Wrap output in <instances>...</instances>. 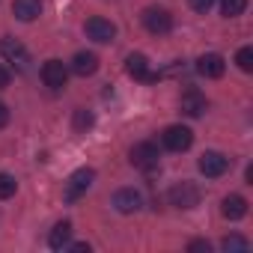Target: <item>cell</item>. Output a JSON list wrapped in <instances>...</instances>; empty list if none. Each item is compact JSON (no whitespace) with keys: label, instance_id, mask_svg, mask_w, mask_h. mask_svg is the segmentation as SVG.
<instances>
[{"label":"cell","instance_id":"obj_5","mask_svg":"<svg viewBox=\"0 0 253 253\" xmlns=\"http://www.w3.org/2000/svg\"><path fill=\"white\" fill-rule=\"evenodd\" d=\"M158 146L155 143H149V140H143V143H137L134 149H131V164L137 167V170H143V173H152V170H158Z\"/></svg>","mask_w":253,"mask_h":253},{"label":"cell","instance_id":"obj_22","mask_svg":"<svg viewBox=\"0 0 253 253\" xmlns=\"http://www.w3.org/2000/svg\"><path fill=\"white\" fill-rule=\"evenodd\" d=\"M235 63H238L241 72H253V48H241L235 54Z\"/></svg>","mask_w":253,"mask_h":253},{"label":"cell","instance_id":"obj_25","mask_svg":"<svg viewBox=\"0 0 253 253\" xmlns=\"http://www.w3.org/2000/svg\"><path fill=\"white\" fill-rule=\"evenodd\" d=\"M9 81H12L9 69H6V66H0V89H6V86H9Z\"/></svg>","mask_w":253,"mask_h":253},{"label":"cell","instance_id":"obj_23","mask_svg":"<svg viewBox=\"0 0 253 253\" xmlns=\"http://www.w3.org/2000/svg\"><path fill=\"white\" fill-rule=\"evenodd\" d=\"M188 250H191V253H209V250H211V244H209V241H203V238H197V241H191V244H188Z\"/></svg>","mask_w":253,"mask_h":253},{"label":"cell","instance_id":"obj_17","mask_svg":"<svg viewBox=\"0 0 253 253\" xmlns=\"http://www.w3.org/2000/svg\"><path fill=\"white\" fill-rule=\"evenodd\" d=\"M69 238H72V220H60V223L51 229L48 244H51V250H63V247L69 244Z\"/></svg>","mask_w":253,"mask_h":253},{"label":"cell","instance_id":"obj_21","mask_svg":"<svg viewBox=\"0 0 253 253\" xmlns=\"http://www.w3.org/2000/svg\"><path fill=\"white\" fill-rule=\"evenodd\" d=\"M72 125H75V131H86V128H92V113L84 110V107L75 110V122H72Z\"/></svg>","mask_w":253,"mask_h":253},{"label":"cell","instance_id":"obj_16","mask_svg":"<svg viewBox=\"0 0 253 253\" xmlns=\"http://www.w3.org/2000/svg\"><path fill=\"white\" fill-rule=\"evenodd\" d=\"M12 15L18 21H36L42 15V0H15V3H12Z\"/></svg>","mask_w":253,"mask_h":253},{"label":"cell","instance_id":"obj_7","mask_svg":"<svg viewBox=\"0 0 253 253\" xmlns=\"http://www.w3.org/2000/svg\"><path fill=\"white\" fill-rule=\"evenodd\" d=\"M229 167H232V161H229L223 152H214V149H209V152H203V155H200V173H203V176H209V179H217V176H223Z\"/></svg>","mask_w":253,"mask_h":253},{"label":"cell","instance_id":"obj_19","mask_svg":"<svg viewBox=\"0 0 253 253\" xmlns=\"http://www.w3.org/2000/svg\"><path fill=\"white\" fill-rule=\"evenodd\" d=\"M220 247H223L226 253H238V250H247V247H250V241H247L244 235H226V238L220 241Z\"/></svg>","mask_w":253,"mask_h":253},{"label":"cell","instance_id":"obj_13","mask_svg":"<svg viewBox=\"0 0 253 253\" xmlns=\"http://www.w3.org/2000/svg\"><path fill=\"white\" fill-rule=\"evenodd\" d=\"M197 72L203 75V78H223V72H226V60L220 57V54H203L200 60H197Z\"/></svg>","mask_w":253,"mask_h":253},{"label":"cell","instance_id":"obj_27","mask_svg":"<svg viewBox=\"0 0 253 253\" xmlns=\"http://www.w3.org/2000/svg\"><path fill=\"white\" fill-rule=\"evenodd\" d=\"M9 122V110H6V104L0 101V128H3V125Z\"/></svg>","mask_w":253,"mask_h":253},{"label":"cell","instance_id":"obj_9","mask_svg":"<svg viewBox=\"0 0 253 253\" xmlns=\"http://www.w3.org/2000/svg\"><path fill=\"white\" fill-rule=\"evenodd\" d=\"M66 81H69V69H66V63L63 60H48L45 66H42V84L48 86V89H63L66 86Z\"/></svg>","mask_w":253,"mask_h":253},{"label":"cell","instance_id":"obj_14","mask_svg":"<svg viewBox=\"0 0 253 253\" xmlns=\"http://www.w3.org/2000/svg\"><path fill=\"white\" fill-rule=\"evenodd\" d=\"M72 72H75L78 78H89V75H95V72H98V57H95L92 51H78L75 60H72Z\"/></svg>","mask_w":253,"mask_h":253},{"label":"cell","instance_id":"obj_3","mask_svg":"<svg viewBox=\"0 0 253 253\" xmlns=\"http://www.w3.org/2000/svg\"><path fill=\"white\" fill-rule=\"evenodd\" d=\"M200 188L194 185V182H176L173 188H170V194H167V200H170V206H176V209H194V206H200Z\"/></svg>","mask_w":253,"mask_h":253},{"label":"cell","instance_id":"obj_4","mask_svg":"<svg viewBox=\"0 0 253 253\" xmlns=\"http://www.w3.org/2000/svg\"><path fill=\"white\" fill-rule=\"evenodd\" d=\"M0 54H3V60L12 63L18 72H27V69H30V54H27V48H24L18 39H12V36L0 39Z\"/></svg>","mask_w":253,"mask_h":253},{"label":"cell","instance_id":"obj_10","mask_svg":"<svg viewBox=\"0 0 253 253\" xmlns=\"http://www.w3.org/2000/svg\"><path fill=\"white\" fill-rule=\"evenodd\" d=\"M179 107H182V113H185V116L197 119V116H203V113H206L209 101H206V95H203L197 86H188V89L182 92V101H179Z\"/></svg>","mask_w":253,"mask_h":253},{"label":"cell","instance_id":"obj_1","mask_svg":"<svg viewBox=\"0 0 253 253\" xmlns=\"http://www.w3.org/2000/svg\"><path fill=\"white\" fill-rule=\"evenodd\" d=\"M143 27L152 33V36H167L173 30V15L164 9V6H146L143 15H140Z\"/></svg>","mask_w":253,"mask_h":253},{"label":"cell","instance_id":"obj_2","mask_svg":"<svg viewBox=\"0 0 253 253\" xmlns=\"http://www.w3.org/2000/svg\"><path fill=\"white\" fill-rule=\"evenodd\" d=\"M92 182H95V170H92V167H81V170H75V173L69 176V182H66V191H63L66 203L81 200V197L89 191V185H92Z\"/></svg>","mask_w":253,"mask_h":253},{"label":"cell","instance_id":"obj_15","mask_svg":"<svg viewBox=\"0 0 253 253\" xmlns=\"http://www.w3.org/2000/svg\"><path fill=\"white\" fill-rule=\"evenodd\" d=\"M220 214L229 217V220H241V217L247 214V200H244L241 194H229V197H223V203H220Z\"/></svg>","mask_w":253,"mask_h":253},{"label":"cell","instance_id":"obj_11","mask_svg":"<svg viewBox=\"0 0 253 253\" xmlns=\"http://www.w3.org/2000/svg\"><path fill=\"white\" fill-rule=\"evenodd\" d=\"M140 206H143V197H140V191H134V188H119V191L113 194V209L122 211V214H134Z\"/></svg>","mask_w":253,"mask_h":253},{"label":"cell","instance_id":"obj_8","mask_svg":"<svg viewBox=\"0 0 253 253\" xmlns=\"http://www.w3.org/2000/svg\"><path fill=\"white\" fill-rule=\"evenodd\" d=\"M84 30H86V36H89L92 42H101V45H107V42L116 39V24L107 21V18H101V15H92V18L84 24Z\"/></svg>","mask_w":253,"mask_h":253},{"label":"cell","instance_id":"obj_20","mask_svg":"<svg viewBox=\"0 0 253 253\" xmlns=\"http://www.w3.org/2000/svg\"><path fill=\"white\" fill-rule=\"evenodd\" d=\"M15 191H18V182H15V176H9V173H0V200H9V197H15Z\"/></svg>","mask_w":253,"mask_h":253},{"label":"cell","instance_id":"obj_6","mask_svg":"<svg viewBox=\"0 0 253 253\" xmlns=\"http://www.w3.org/2000/svg\"><path fill=\"white\" fill-rule=\"evenodd\" d=\"M161 140H164V146L170 152H185L194 143V131L188 128V125H170V128L161 134Z\"/></svg>","mask_w":253,"mask_h":253},{"label":"cell","instance_id":"obj_24","mask_svg":"<svg viewBox=\"0 0 253 253\" xmlns=\"http://www.w3.org/2000/svg\"><path fill=\"white\" fill-rule=\"evenodd\" d=\"M191 3V9H197V12H209L211 6H214V0H188Z\"/></svg>","mask_w":253,"mask_h":253},{"label":"cell","instance_id":"obj_26","mask_svg":"<svg viewBox=\"0 0 253 253\" xmlns=\"http://www.w3.org/2000/svg\"><path fill=\"white\" fill-rule=\"evenodd\" d=\"M72 253H89V244L86 241H75V244H66Z\"/></svg>","mask_w":253,"mask_h":253},{"label":"cell","instance_id":"obj_18","mask_svg":"<svg viewBox=\"0 0 253 253\" xmlns=\"http://www.w3.org/2000/svg\"><path fill=\"white\" fill-rule=\"evenodd\" d=\"M247 9V0H220V12L226 18H238Z\"/></svg>","mask_w":253,"mask_h":253},{"label":"cell","instance_id":"obj_12","mask_svg":"<svg viewBox=\"0 0 253 253\" xmlns=\"http://www.w3.org/2000/svg\"><path fill=\"white\" fill-rule=\"evenodd\" d=\"M125 72H128L134 81H158V75L149 72L146 54H128V57H125Z\"/></svg>","mask_w":253,"mask_h":253}]
</instances>
